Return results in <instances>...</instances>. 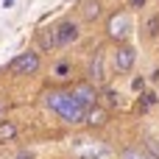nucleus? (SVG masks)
<instances>
[{"mask_svg": "<svg viewBox=\"0 0 159 159\" xmlns=\"http://www.w3.org/2000/svg\"><path fill=\"white\" fill-rule=\"evenodd\" d=\"M45 106L48 109H53L64 123H70V126H75V123H84L87 120V106L73 95V89L70 92H64V89H50V92H45Z\"/></svg>", "mask_w": 159, "mask_h": 159, "instance_id": "obj_1", "label": "nucleus"}, {"mask_svg": "<svg viewBox=\"0 0 159 159\" xmlns=\"http://www.w3.org/2000/svg\"><path fill=\"white\" fill-rule=\"evenodd\" d=\"M73 157L75 159H103L109 157V145L95 137H78L73 140Z\"/></svg>", "mask_w": 159, "mask_h": 159, "instance_id": "obj_2", "label": "nucleus"}, {"mask_svg": "<svg viewBox=\"0 0 159 159\" xmlns=\"http://www.w3.org/2000/svg\"><path fill=\"white\" fill-rule=\"evenodd\" d=\"M106 31H109V36H112V39H117V42L129 39V34L134 31V22H131L129 11H115V14L109 17V25H106Z\"/></svg>", "mask_w": 159, "mask_h": 159, "instance_id": "obj_3", "label": "nucleus"}, {"mask_svg": "<svg viewBox=\"0 0 159 159\" xmlns=\"http://www.w3.org/2000/svg\"><path fill=\"white\" fill-rule=\"evenodd\" d=\"M36 70H39V53H34V50H25L8 61V73H14V75H31Z\"/></svg>", "mask_w": 159, "mask_h": 159, "instance_id": "obj_4", "label": "nucleus"}, {"mask_svg": "<svg viewBox=\"0 0 159 159\" xmlns=\"http://www.w3.org/2000/svg\"><path fill=\"white\" fill-rule=\"evenodd\" d=\"M53 34H56V45L59 48H67V45H73L78 39V25L73 20H64V22H59L53 28Z\"/></svg>", "mask_w": 159, "mask_h": 159, "instance_id": "obj_5", "label": "nucleus"}, {"mask_svg": "<svg viewBox=\"0 0 159 159\" xmlns=\"http://www.w3.org/2000/svg\"><path fill=\"white\" fill-rule=\"evenodd\" d=\"M134 61H137V50L131 45H120L115 50V70L117 73H129L134 67Z\"/></svg>", "mask_w": 159, "mask_h": 159, "instance_id": "obj_6", "label": "nucleus"}, {"mask_svg": "<svg viewBox=\"0 0 159 159\" xmlns=\"http://www.w3.org/2000/svg\"><path fill=\"white\" fill-rule=\"evenodd\" d=\"M87 81H89L92 87H98V84H103V81H106V70H103V53H101V50H98V53L92 56V61H89Z\"/></svg>", "mask_w": 159, "mask_h": 159, "instance_id": "obj_7", "label": "nucleus"}, {"mask_svg": "<svg viewBox=\"0 0 159 159\" xmlns=\"http://www.w3.org/2000/svg\"><path fill=\"white\" fill-rule=\"evenodd\" d=\"M73 95H75V98H78V101H81L87 109H92V106L98 103V89H95L89 81H81V84H75V87H73Z\"/></svg>", "mask_w": 159, "mask_h": 159, "instance_id": "obj_8", "label": "nucleus"}, {"mask_svg": "<svg viewBox=\"0 0 159 159\" xmlns=\"http://www.w3.org/2000/svg\"><path fill=\"white\" fill-rule=\"evenodd\" d=\"M81 14H84V20H98L101 17V3L98 0H84V6H81Z\"/></svg>", "mask_w": 159, "mask_h": 159, "instance_id": "obj_9", "label": "nucleus"}, {"mask_svg": "<svg viewBox=\"0 0 159 159\" xmlns=\"http://www.w3.org/2000/svg\"><path fill=\"white\" fill-rule=\"evenodd\" d=\"M39 48H42V50H50V48H56V34H53V28H45V31H39Z\"/></svg>", "mask_w": 159, "mask_h": 159, "instance_id": "obj_10", "label": "nucleus"}, {"mask_svg": "<svg viewBox=\"0 0 159 159\" xmlns=\"http://www.w3.org/2000/svg\"><path fill=\"white\" fill-rule=\"evenodd\" d=\"M53 78H59V81L73 78V64H70V61H59V64L53 67Z\"/></svg>", "mask_w": 159, "mask_h": 159, "instance_id": "obj_11", "label": "nucleus"}, {"mask_svg": "<svg viewBox=\"0 0 159 159\" xmlns=\"http://www.w3.org/2000/svg\"><path fill=\"white\" fill-rule=\"evenodd\" d=\"M87 123H89V126H103V123H106V112H103L101 106H92V109L87 112Z\"/></svg>", "mask_w": 159, "mask_h": 159, "instance_id": "obj_12", "label": "nucleus"}, {"mask_svg": "<svg viewBox=\"0 0 159 159\" xmlns=\"http://www.w3.org/2000/svg\"><path fill=\"white\" fill-rule=\"evenodd\" d=\"M17 137V126L11 120H0V143H8Z\"/></svg>", "mask_w": 159, "mask_h": 159, "instance_id": "obj_13", "label": "nucleus"}, {"mask_svg": "<svg viewBox=\"0 0 159 159\" xmlns=\"http://www.w3.org/2000/svg\"><path fill=\"white\" fill-rule=\"evenodd\" d=\"M120 159H154L148 151H140V148H134V145H129V148H123L120 151Z\"/></svg>", "mask_w": 159, "mask_h": 159, "instance_id": "obj_14", "label": "nucleus"}, {"mask_svg": "<svg viewBox=\"0 0 159 159\" xmlns=\"http://www.w3.org/2000/svg\"><path fill=\"white\" fill-rule=\"evenodd\" d=\"M103 98H106L109 106H120V95H117L115 89H103Z\"/></svg>", "mask_w": 159, "mask_h": 159, "instance_id": "obj_15", "label": "nucleus"}, {"mask_svg": "<svg viewBox=\"0 0 159 159\" xmlns=\"http://www.w3.org/2000/svg\"><path fill=\"white\" fill-rule=\"evenodd\" d=\"M145 151H148L154 159H159V143L157 140H145Z\"/></svg>", "mask_w": 159, "mask_h": 159, "instance_id": "obj_16", "label": "nucleus"}, {"mask_svg": "<svg viewBox=\"0 0 159 159\" xmlns=\"http://www.w3.org/2000/svg\"><path fill=\"white\" fill-rule=\"evenodd\" d=\"M154 101H157V95H154V92H143V109L154 106Z\"/></svg>", "mask_w": 159, "mask_h": 159, "instance_id": "obj_17", "label": "nucleus"}, {"mask_svg": "<svg viewBox=\"0 0 159 159\" xmlns=\"http://www.w3.org/2000/svg\"><path fill=\"white\" fill-rule=\"evenodd\" d=\"M131 87H134V89H137V92H140V89H143V87H145V81H143V78H134V81H131Z\"/></svg>", "mask_w": 159, "mask_h": 159, "instance_id": "obj_18", "label": "nucleus"}, {"mask_svg": "<svg viewBox=\"0 0 159 159\" xmlns=\"http://www.w3.org/2000/svg\"><path fill=\"white\" fill-rule=\"evenodd\" d=\"M17 159H34V154H31V151H20V154H17Z\"/></svg>", "mask_w": 159, "mask_h": 159, "instance_id": "obj_19", "label": "nucleus"}, {"mask_svg": "<svg viewBox=\"0 0 159 159\" xmlns=\"http://www.w3.org/2000/svg\"><path fill=\"white\" fill-rule=\"evenodd\" d=\"M145 6V0H131V8H143Z\"/></svg>", "mask_w": 159, "mask_h": 159, "instance_id": "obj_20", "label": "nucleus"}, {"mask_svg": "<svg viewBox=\"0 0 159 159\" xmlns=\"http://www.w3.org/2000/svg\"><path fill=\"white\" fill-rule=\"evenodd\" d=\"M3 115H6V103L0 101V120H3Z\"/></svg>", "mask_w": 159, "mask_h": 159, "instance_id": "obj_21", "label": "nucleus"}]
</instances>
